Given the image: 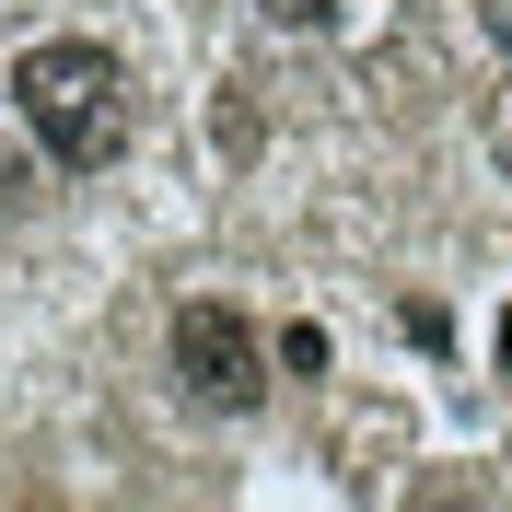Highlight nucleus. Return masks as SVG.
Here are the masks:
<instances>
[{
  "label": "nucleus",
  "instance_id": "1",
  "mask_svg": "<svg viewBox=\"0 0 512 512\" xmlns=\"http://www.w3.org/2000/svg\"><path fill=\"white\" fill-rule=\"evenodd\" d=\"M12 117L35 128V152L59 163V175H105L128 152V70H117V47H94V35H35L24 59H12Z\"/></svg>",
  "mask_w": 512,
  "mask_h": 512
},
{
  "label": "nucleus",
  "instance_id": "2",
  "mask_svg": "<svg viewBox=\"0 0 512 512\" xmlns=\"http://www.w3.org/2000/svg\"><path fill=\"white\" fill-rule=\"evenodd\" d=\"M268 373H280V350H268L233 303H175V396H187V408L256 419L268 408Z\"/></svg>",
  "mask_w": 512,
  "mask_h": 512
},
{
  "label": "nucleus",
  "instance_id": "3",
  "mask_svg": "<svg viewBox=\"0 0 512 512\" xmlns=\"http://www.w3.org/2000/svg\"><path fill=\"white\" fill-rule=\"evenodd\" d=\"M280 373H303V384L326 373V326H280Z\"/></svg>",
  "mask_w": 512,
  "mask_h": 512
},
{
  "label": "nucleus",
  "instance_id": "4",
  "mask_svg": "<svg viewBox=\"0 0 512 512\" xmlns=\"http://www.w3.org/2000/svg\"><path fill=\"white\" fill-rule=\"evenodd\" d=\"M256 12H268V24H291V35H326V24H338V0H256Z\"/></svg>",
  "mask_w": 512,
  "mask_h": 512
},
{
  "label": "nucleus",
  "instance_id": "5",
  "mask_svg": "<svg viewBox=\"0 0 512 512\" xmlns=\"http://www.w3.org/2000/svg\"><path fill=\"white\" fill-rule=\"evenodd\" d=\"M501 361H512V326H501Z\"/></svg>",
  "mask_w": 512,
  "mask_h": 512
}]
</instances>
